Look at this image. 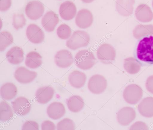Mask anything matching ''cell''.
Masks as SVG:
<instances>
[{"label": "cell", "mask_w": 153, "mask_h": 130, "mask_svg": "<svg viewBox=\"0 0 153 130\" xmlns=\"http://www.w3.org/2000/svg\"><path fill=\"white\" fill-rule=\"evenodd\" d=\"M134 56L140 65L153 64V36L146 35L140 38L134 47Z\"/></svg>", "instance_id": "1"}, {"label": "cell", "mask_w": 153, "mask_h": 130, "mask_svg": "<svg viewBox=\"0 0 153 130\" xmlns=\"http://www.w3.org/2000/svg\"><path fill=\"white\" fill-rule=\"evenodd\" d=\"M74 62L79 68L86 70L91 69L94 65L96 58L91 51L84 49L76 53L74 58Z\"/></svg>", "instance_id": "2"}, {"label": "cell", "mask_w": 153, "mask_h": 130, "mask_svg": "<svg viewBox=\"0 0 153 130\" xmlns=\"http://www.w3.org/2000/svg\"><path fill=\"white\" fill-rule=\"evenodd\" d=\"M90 40V36L87 32L82 30H77L73 33L71 37L67 40L66 46L69 49L74 50L87 46Z\"/></svg>", "instance_id": "3"}, {"label": "cell", "mask_w": 153, "mask_h": 130, "mask_svg": "<svg viewBox=\"0 0 153 130\" xmlns=\"http://www.w3.org/2000/svg\"><path fill=\"white\" fill-rule=\"evenodd\" d=\"M97 57L102 62L105 64H112L114 61L116 51L111 45L108 43L101 45L97 51Z\"/></svg>", "instance_id": "4"}, {"label": "cell", "mask_w": 153, "mask_h": 130, "mask_svg": "<svg viewBox=\"0 0 153 130\" xmlns=\"http://www.w3.org/2000/svg\"><path fill=\"white\" fill-rule=\"evenodd\" d=\"M143 94V90L139 86L136 84H131L125 88L123 96L127 103L135 104L140 100Z\"/></svg>", "instance_id": "5"}, {"label": "cell", "mask_w": 153, "mask_h": 130, "mask_svg": "<svg viewBox=\"0 0 153 130\" xmlns=\"http://www.w3.org/2000/svg\"><path fill=\"white\" fill-rule=\"evenodd\" d=\"M107 86V81L102 75L95 74L89 79L88 84L89 90L95 94H99L103 92Z\"/></svg>", "instance_id": "6"}, {"label": "cell", "mask_w": 153, "mask_h": 130, "mask_svg": "<svg viewBox=\"0 0 153 130\" xmlns=\"http://www.w3.org/2000/svg\"><path fill=\"white\" fill-rule=\"evenodd\" d=\"M25 11L26 14L29 19L36 20L42 16L44 11V6L39 1H33L27 4Z\"/></svg>", "instance_id": "7"}, {"label": "cell", "mask_w": 153, "mask_h": 130, "mask_svg": "<svg viewBox=\"0 0 153 130\" xmlns=\"http://www.w3.org/2000/svg\"><path fill=\"white\" fill-rule=\"evenodd\" d=\"M37 73L35 71H30L23 66L18 67L16 70L14 77L19 82L22 84L29 83L36 77Z\"/></svg>", "instance_id": "8"}, {"label": "cell", "mask_w": 153, "mask_h": 130, "mask_svg": "<svg viewBox=\"0 0 153 130\" xmlns=\"http://www.w3.org/2000/svg\"><path fill=\"white\" fill-rule=\"evenodd\" d=\"M93 20L92 13L89 10L84 8L78 12L75 18V22L79 27L85 29L91 25Z\"/></svg>", "instance_id": "9"}, {"label": "cell", "mask_w": 153, "mask_h": 130, "mask_svg": "<svg viewBox=\"0 0 153 130\" xmlns=\"http://www.w3.org/2000/svg\"><path fill=\"white\" fill-rule=\"evenodd\" d=\"M26 34L28 40L35 44L41 43L44 39L43 31L38 26L34 24H30L28 26Z\"/></svg>", "instance_id": "10"}, {"label": "cell", "mask_w": 153, "mask_h": 130, "mask_svg": "<svg viewBox=\"0 0 153 130\" xmlns=\"http://www.w3.org/2000/svg\"><path fill=\"white\" fill-rule=\"evenodd\" d=\"M12 104L14 111L19 115H26L30 112L31 109L29 101L23 96L17 97L12 102Z\"/></svg>", "instance_id": "11"}, {"label": "cell", "mask_w": 153, "mask_h": 130, "mask_svg": "<svg viewBox=\"0 0 153 130\" xmlns=\"http://www.w3.org/2000/svg\"><path fill=\"white\" fill-rule=\"evenodd\" d=\"M54 60L56 65L62 68L70 66L74 61L72 54L66 49H62L58 51L55 56Z\"/></svg>", "instance_id": "12"}, {"label": "cell", "mask_w": 153, "mask_h": 130, "mask_svg": "<svg viewBox=\"0 0 153 130\" xmlns=\"http://www.w3.org/2000/svg\"><path fill=\"white\" fill-rule=\"evenodd\" d=\"M117 119L121 125L126 126L128 125L136 117L134 110L129 107H126L120 109L117 113Z\"/></svg>", "instance_id": "13"}, {"label": "cell", "mask_w": 153, "mask_h": 130, "mask_svg": "<svg viewBox=\"0 0 153 130\" xmlns=\"http://www.w3.org/2000/svg\"><path fill=\"white\" fill-rule=\"evenodd\" d=\"M59 12L60 16L62 19L69 20L75 16L76 8L74 3L70 1H66L61 4Z\"/></svg>", "instance_id": "14"}, {"label": "cell", "mask_w": 153, "mask_h": 130, "mask_svg": "<svg viewBox=\"0 0 153 130\" xmlns=\"http://www.w3.org/2000/svg\"><path fill=\"white\" fill-rule=\"evenodd\" d=\"M59 21V19L57 14L53 11H49L42 18L41 23L46 31L50 32L54 30Z\"/></svg>", "instance_id": "15"}, {"label": "cell", "mask_w": 153, "mask_h": 130, "mask_svg": "<svg viewBox=\"0 0 153 130\" xmlns=\"http://www.w3.org/2000/svg\"><path fill=\"white\" fill-rule=\"evenodd\" d=\"M54 94L53 88L50 86L39 88L35 94V98L39 103L44 104L49 102L53 98Z\"/></svg>", "instance_id": "16"}, {"label": "cell", "mask_w": 153, "mask_h": 130, "mask_svg": "<svg viewBox=\"0 0 153 130\" xmlns=\"http://www.w3.org/2000/svg\"><path fill=\"white\" fill-rule=\"evenodd\" d=\"M48 117L53 120L58 119L63 117L65 113V107L59 102H54L49 105L47 109Z\"/></svg>", "instance_id": "17"}, {"label": "cell", "mask_w": 153, "mask_h": 130, "mask_svg": "<svg viewBox=\"0 0 153 130\" xmlns=\"http://www.w3.org/2000/svg\"><path fill=\"white\" fill-rule=\"evenodd\" d=\"M24 53L22 49L19 46L12 47L7 52L6 57L10 63L18 64L21 63L24 59Z\"/></svg>", "instance_id": "18"}, {"label": "cell", "mask_w": 153, "mask_h": 130, "mask_svg": "<svg viewBox=\"0 0 153 130\" xmlns=\"http://www.w3.org/2000/svg\"><path fill=\"white\" fill-rule=\"evenodd\" d=\"M134 0H117L116 7L120 15L127 16L132 13Z\"/></svg>", "instance_id": "19"}, {"label": "cell", "mask_w": 153, "mask_h": 130, "mask_svg": "<svg viewBox=\"0 0 153 130\" xmlns=\"http://www.w3.org/2000/svg\"><path fill=\"white\" fill-rule=\"evenodd\" d=\"M138 109L140 113L143 117H153V98H144L138 105Z\"/></svg>", "instance_id": "20"}, {"label": "cell", "mask_w": 153, "mask_h": 130, "mask_svg": "<svg viewBox=\"0 0 153 130\" xmlns=\"http://www.w3.org/2000/svg\"><path fill=\"white\" fill-rule=\"evenodd\" d=\"M86 78V76L84 73L79 70H74L70 74L68 80L72 87L79 88L84 85Z\"/></svg>", "instance_id": "21"}, {"label": "cell", "mask_w": 153, "mask_h": 130, "mask_svg": "<svg viewBox=\"0 0 153 130\" xmlns=\"http://www.w3.org/2000/svg\"><path fill=\"white\" fill-rule=\"evenodd\" d=\"M17 93V88L13 83L7 82L3 84L1 87L0 94L1 97L6 100L13 98Z\"/></svg>", "instance_id": "22"}, {"label": "cell", "mask_w": 153, "mask_h": 130, "mask_svg": "<svg viewBox=\"0 0 153 130\" xmlns=\"http://www.w3.org/2000/svg\"><path fill=\"white\" fill-rule=\"evenodd\" d=\"M25 63L26 66L30 68H38L42 64V57L36 52H30L26 55Z\"/></svg>", "instance_id": "23"}, {"label": "cell", "mask_w": 153, "mask_h": 130, "mask_svg": "<svg viewBox=\"0 0 153 130\" xmlns=\"http://www.w3.org/2000/svg\"><path fill=\"white\" fill-rule=\"evenodd\" d=\"M67 104L69 109L73 112H78L81 111L84 105L82 98L78 95H73L67 100Z\"/></svg>", "instance_id": "24"}, {"label": "cell", "mask_w": 153, "mask_h": 130, "mask_svg": "<svg viewBox=\"0 0 153 130\" xmlns=\"http://www.w3.org/2000/svg\"><path fill=\"white\" fill-rule=\"evenodd\" d=\"M135 15L137 18L141 20H150L153 16L151 9L145 4H140L135 10Z\"/></svg>", "instance_id": "25"}, {"label": "cell", "mask_w": 153, "mask_h": 130, "mask_svg": "<svg viewBox=\"0 0 153 130\" xmlns=\"http://www.w3.org/2000/svg\"><path fill=\"white\" fill-rule=\"evenodd\" d=\"M13 115V112L9 104L4 101L0 103V119L5 121L11 119Z\"/></svg>", "instance_id": "26"}, {"label": "cell", "mask_w": 153, "mask_h": 130, "mask_svg": "<svg viewBox=\"0 0 153 130\" xmlns=\"http://www.w3.org/2000/svg\"><path fill=\"white\" fill-rule=\"evenodd\" d=\"M13 42V37L11 34L7 31H4L0 34V50L4 51Z\"/></svg>", "instance_id": "27"}, {"label": "cell", "mask_w": 153, "mask_h": 130, "mask_svg": "<svg viewBox=\"0 0 153 130\" xmlns=\"http://www.w3.org/2000/svg\"><path fill=\"white\" fill-rule=\"evenodd\" d=\"M57 34L60 39L65 40L68 39L71 36V28L65 24L60 25L56 30Z\"/></svg>", "instance_id": "28"}, {"label": "cell", "mask_w": 153, "mask_h": 130, "mask_svg": "<svg viewBox=\"0 0 153 130\" xmlns=\"http://www.w3.org/2000/svg\"><path fill=\"white\" fill-rule=\"evenodd\" d=\"M26 23L24 15L22 13L15 14L13 18V25L14 28L18 30L23 28Z\"/></svg>", "instance_id": "29"}, {"label": "cell", "mask_w": 153, "mask_h": 130, "mask_svg": "<svg viewBox=\"0 0 153 130\" xmlns=\"http://www.w3.org/2000/svg\"><path fill=\"white\" fill-rule=\"evenodd\" d=\"M75 124L71 119L65 118L61 120L56 125L57 130H74Z\"/></svg>", "instance_id": "30"}, {"label": "cell", "mask_w": 153, "mask_h": 130, "mask_svg": "<svg viewBox=\"0 0 153 130\" xmlns=\"http://www.w3.org/2000/svg\"><path fill=\"white\" fill-rule=\"evenodd\" d=\"M39 125L35 121L29 120L25 122L23 124L22 130H39Z\"/></svg>", "instance_id": "31"}, {"label": "cell", "mask_w": 153, "mask_h": 130, "mask_svg": "<svg viewBox=\"0 0 153 130\" xmlns=\"http://www.w3.org/2000/svg\"><path fill=\"white\" fill-rule=\"evenodd\" d=\"M148 129L146 124L141 121L136 122L130 128V130H148Z\"/></svg>", "instance_id": "32"}, {"label": "cell", "mask_w": 153, "mask_h": 130, "mask_svg": "<svg viewBox=\"0 0 153 130\" xmlns=\"http://www.w3.org/2000/svg\"><path fill=\"white\" fill-rule=\"evenodd\" d=\"M42 130H55L56 127L52 121L46 120L43 121L41 124Z\"/></svg>", "instance_id": "33"}, {"label": "cell", "mask_w": 153, "mask_h": 130, "mask_svg": "<svg viewBox=\"0 0 153 130\" xmlns=\"http://www.w3.org/2000/svg\"><path fill=\"white\" fill-rule=\"evenodd\" d=\"M12 3L11 0H0V10L5 11L10 7Z\"/></svg>", "instance_id": "34"}, {"label": "cell", "mask_w": 153, "mask_h": 130, "mask_svg": "<svg viewBox=\"0 0 153 130\" xmlns=\"http://www.w3.org/2000/svg\"><path fill=\"white\" fill-rule=\"evenodd\" d=\"M146 86L147 90L153 94V77H149L147 80Z\"/></svg>", "instance_id": "35"}, {"label": "cell", "mask_w": 153, "mask_h": 130, "mask_svg": "<svg viewBox=\"0 0 153 130\" xmlns=\"http://www.w3.org/2000/svg\"><path fill=\"white\" fill-rule=\"evenodd\" d=\"M84 3H90L93 1L94 0H81Z\"/></svg>", "instance_id": "36"}, {"label": "cell", "mask_w": 153, "mask_h": 130, "mask_svg": "<svg viewBox=\"0 0 153 130\" xmlns=\"http://www.w3.org/2000/svg\"><path fill=\"white\" fill-rule=\"evenodd\" d=\"M152 6L153 7V1L152 2Z\"/></svg>", "instance_id": "37"}]
</instances>
